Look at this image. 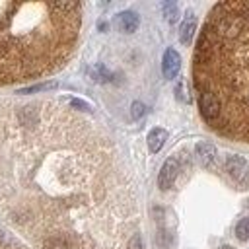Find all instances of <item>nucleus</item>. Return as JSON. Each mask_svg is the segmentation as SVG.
I'll list each match as a JSON object with an SVG mask.
<instances>
[{
  "mask_svg": "<svg viewBox=\"0 0 249 249\" xmlns=\"http://www.w3.org/2000/svg\"><path fill=\"white\" fill-rule=\"evenodd\" d=\"M0 126V187H21L0 206L37 249H128L136 198L111 142L56 103L16 107Z\"/></svg>",
  "mask_w": 249,
  "mask_h": 249,
  "instance_id": "1",
  "label": "nucleus"
},
{
  "mask_svg": "<svg viewBox=\"0 0 249 249\" xmlns=\"http://www.w3.org/2000/svg\"><path fill=\"white\" fill-rule=\"evenodd\" d=\"M82 12V2L0 0V86L62 68L76 49Z\"/></svg>",
  "mask_w": 249,
  "mask_h": 249,
  "instance_id": "2",
  "label": "nucleus"
},
{
  "mask_svg": "<svg viewBox=\"0 0 249 249\" xmlns=\"http://www.w3.org/2000/svg\"><path fill=\"white\" fill-rule=\"evenodd\" d=\"M177 171H179L177 160H175V158L165 160V163L161 165V171H160V175H158V185H160V189H163V191L169 189V187L173 185L175 177H177Z\"/></svg>",
  "mask_w": 249,
  "mask_h": 249,
  "instance_id": "3",
  "label": "nucleus"
},
{
  "mask_svg": "<svg viewBox=\"0 0 249 249\" xmlns=\"http://www.w3.org/2000/svg\"><path fill=\"white\" fill-rule=\"evenodd\" d=\"M179 68H181V56H179V53H177L175 49H165V53H163V60H161L163 76H165L167 80H171V78L177 76Z\"/></svg>",
  "mask_w": 249,
  "mask_h": 249,
  "instance_id": "4",
  "label": "nucleus"
},
{
  "mask_svg": "<svg viewBox=\"0 0 249 249\" xmlns=\"http://www.w3.org/2000/svg\"><path fill=\"white\" fill-rule=\"evenodd\" d=\"M138 23H140L138 14H136V12H130V10L121 12V14H117V18H115V25H117L121 31H124V33L136 31V29H138Z\"/></svg>",
  "mask_w": 249,
  "mask_h": 249,
  "instance_id": "5",
  "label": "nucleus"
},
{
  "mask_svg": "<svg viewBox=\"0 0 249 249\" xmlns=\"http://www.w3.org/2000/svg\"><path fill=\"white\" fill-rule=\"evenodd\" d=\"M195 31H196V18H195V14L189 10V12L185 14L183 21H181V27H179V41H181L183 45H189L191 39H193V35H195Z\"/></svg>",
  "mask_w": 249,
  "mask_h": 249,
  "instance_id": "6",
  "label": "nucleus"
},
{
  "mask_svg": "<svg viewBox=\"0 0 249 249\" xmlns=\"http://www.w3.org/2000/svg\"><path fill=\"white\" fill-rule=\"evenodd\" d=\"M195 152H196L198 161H200L204 167H210V165L214 163V160H216V148H214L210 142H198L196 148H195Z\"/></svg>",
  "mask_w": 249,
  "mask_h": 249,
  "instance_id": "7",
  "label": "nucleus"
},
{
  "mask_svg": "<svg viewBox=\"0 0 249 249\" xmlns=\"http://www.w3.org/2000/svg\"><path fill=\"white\" fill-rule=\"evenodd\" d=\"M165 140H167V132L163 128L150 130V134H148V148H150V152H154V154L160 152L161 146L165 144Z\"/></svg>",
  "mask_w": 249,
  "mask_h": 249,
  "instance_id": "8",
  "label": "nucleus"
},
{
  "mask_svg": "<svg viewBox=\"0 0 249 249\" xmlns=\"http://www.w3.org/2000/svg\"><path fill=\"white\" fill-rule=\"evenodd\" d=\"M226 167H228L230 175L237 179V177H241V175L245 173L247 163H245V160H243L241 156H230V158L226 160Z\"/></svg>",
  "mask_w": 249,
  "mask_h": 249,
  "instance_id": "9",
  "label": "nucleus"
},
{
  "mask_svg": "<svg viewBox=\"0 0 249 249\" xmlns=\"http://www.w3.org/2000/svg\"><path fill=\"white\" fill-rule=\"evenodd\" d=\"M235 235L239 241H249V218H241L235 226Z\"/></svg>",
  "mask_w": 249,
  "mask_h": 249,
  "instance_id": "10",
  "label": "nucleus"
},
{
  "mask_svg": "<svg viewBox=\"0 0 249 249\" xmlns=\"http://www.w3.org/2000/svg\"><path fill=\"white\" fill-rule=\"evenodd\" d=\"M163 16L169 23H173L179 16V10H177V4L175 2H163Z\"/></svg>",
  "mask_w": 249,
  "mask_h": 249,
  "instance_id": "11",
  "label": "nucleus"
},
{
  "mask_svg": "<svg viewBox=\"0 0 249 249\" xmlns=\"http://www.w3.org/2000/svg\"><path fill=\"white\" fill-rule=\"evenodd\" d=\"M54 88H56V82H45V84H37V86L19 89V93H37V91H49V89H54Z\"/></svg>",
  "mask_w": 249,
  "mask_h": 249,
  "instance_id": "12",
  "label": "nucleus"
},
{
  "mask_svg": "<svg viewBox=\"0 0 249 249\" xmlns=\"http://www.w3.org/2000/svg\"><path fill=\"white\" fill-rule=\"evenodd\" d=\"M91 76H93V80H97V82H107V80L111 78V74L107 72V68H105L103 64L93 66V68H91Z\"/></svg>",
  "mask_w": 249,
  "mask_h": 249,
  "instance_id": "13",
  "label": "nucleus"
},
{
  "mask_svg": "<svg viewBox=\"0 0 249 249\" xmlns=\"http://www.w3.org/2000/svg\"><path fill=\"white\" fill-rule=\"evenodd\" d=\"M144 113H146V107H144V103H140V101H134V103H132V107H130V115H132V119H140Z\"/></svg>",
  "mask_w": 249,
  "mask_h": 249,
  "instance_id": "14",
  "label": "nucleus"
},
{
  "mask_svg": "<svg viewBox=\"0 0 249 249\" xmlns=\"http://www.w3.org/2000/svg\"><path fill=\"white\" fill-rule=\"evenodd\" d=\"M68 105H70V109H76V111H89V109H91V107H89L86 101H82V99H70Z\"/></svg>",
  "mask_w": 249,
  "mask_h": 249,
  "instance_id": "15",
  "label": "nucleus"
},
{
  "mask_svg": "<svg viewBox=\"0 0 249 249\" xmlns=\"http://www.w3.org/2000/svg\"><path fill=\"white\" fill-rule=\"evenodd\" d=\"M128 249H144V241H142V235H140V233H136V235L130 237Z\"/></svg>",
  "mask_w": 249,
  "mask_h": 249,
  "instance_id": "16",
  "label": "nucleus"
},
{
  "mask_svg": "<svg viewBox=\"0 0 249 249\" xmlns=\"http://www.w3.org/2000/svg\"><path fill=\"white\" fill-rule=\"evenodd\" d=\"M175 93H177V99L189 101V95H185V84H183V82H179V84L175 86Z\"/></svg>",
  "mask_w": 249,
  "mask_h": 249,
  "instance_id": "17",
  "label": "nucleus"
},
{
  "mask_svg": "<svg viewBox=\"0 0 249 249\" xmlns=\"http://www.w3.org/2000/svg\"><path fill=\"white\" fill-rule=\"evenodd\" d=\"M220 249H233V247H230V245H222Z\"/></svg>",
  "mask_w": 249,
  "mask_h": 249,
  "instance_id": "18",
  "label": "nucleus"
},
{
  "mask_svg": "<svg viewBox=\"0 0 249 249\" xmlns=\"http://www.w3.org/2000/svg\"><path fill=\"white\" fill-rule=\"evenodd\" d=\"M247 206H249V198H247Z\"/></svg>",
  "mask_w": 249,
  "mask_h": 249,
  "instance_id": "19",
  "label": "nucleus"
}]
</instances>
